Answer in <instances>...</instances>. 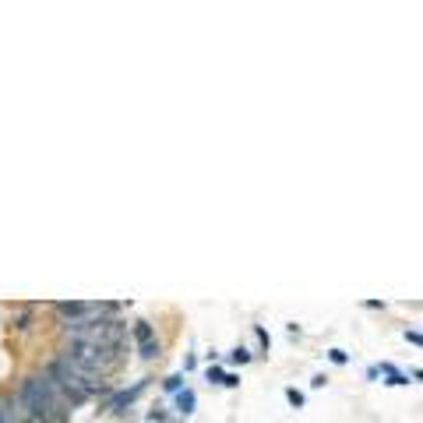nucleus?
<instances>
[{"instance_id": "4", "label": "nucleus", "mask_w": 423, "mask_h": 423, "mask_svg": "<svg viewBox=\"0 0 423 423\" xmlns=\"http://www.w3.org/2000/svg\"><path fill=\"white\" fill-rule=\"evenodd\" d=\"M75 363H82L85 370L99 374V378H109L120 363H123V349H103V346H89V342H71L64 349Z\"/></svg>"}, {"instance_id": "17", "label": "nucleus", "mask_w": 423, "mask_h": 423, "mask_svg": "<svg viewBox=\"0 0 423 423\" xmlns=\"http://www.w3.org/2000/svg\"><path fill=\"white\" fill-rule=\"evenodd\" d=\"M410 378H417V381L423 385V370H420V367H417V370H410Z\"/></svg>"}, {"instance_id": "2", "label": "nucleus", "mask_w": 423, "mask_h": 423, "mask_svg": "<svg viewBox=\"0 0 423 423\" xmlns=\"http://www.w3.org/2000/svg\"><path fill=\"white\" fill-rule=\"evenodd\" d=\"M60 388H64V395L71 399V402H85V399H92V395H99L106 392V378L99 374H92V370H85L82 363H75L67 353H60L53 363H50V370H46Z\"/></svg>"}, {"instance_id": "15", "label": "nucleus", "mask_w": 423, "mask_h": 423, "mask_svg": "<svg viewBox=\"0 0 423 423\" xmlns=\"http://www.w3.org/2000/svg\"><path fill=\"white\" fill-rule=\"evenodd\" d=\"M180 385H184V378L177 374V378H170V381H166V392H180Z\"/></svg>"}, {"instance_id": "16", "label": "nucleus", "mask_w": 423, "mask_h": 423, "mask_svg": "<svg viewBox=\"0 0 423 423\" xmlns=\"http://www.w3.org/2000/svg\"><path fill=\"white\" fill-rule=\"evenodd\" d=\"M363 307H367V311H385V300H367Z\"/></svg>"}, {"instance_id": "6", "label": "nucleus", "mask_w": 423, "mask_h": 423, "mask_svg": "<svg viewBox=\"0 0 423 423\" xmlns=\"http://www.w3.org/2000/svg\"><path fill=\"white\" fill-rule=\"evenodd\" d=\"M378 370L385 374V381H381V385H388V388H402V385H410V374H406V370H399L395 363H381Z\"/></svg>"}, {"instance_id": "5", "label": "nucleus", "mask_w": 423, "mask_h": 423, "mask_svg": "<svg viewBox=\"0 0 423 423\" xmlns=\"http://www.w3.org/2000/svg\"><path fill=\"white\" fill-rule=\"evenodd\" d=\"M134 342H138V353H141L145 360H155V356H159V339H155V331H152L148 321H138V324H134Z\"/></svg>"}, {"instance_id": "7", "label": "nucleus", "mask_w": 423, "mask_h": 423, "mask_svg": "<svg viewBox=\"0 0 423 423\" xmlns=\"http://www.w3.org/2000/svg\"><path fill=\"white\" fill-rule=\"evenodd\" d=\"M141 392H145V381H138V385H134L131 392H120V395H116V399L109 402V410H123V406H131V402H134V399H138Z\"/></svg>"}, {"instance_id": "3", "label": "nucleus", "mask_w": 423, "mask_h": 423, "mask_svg": "<svg viewBox=\"0 0 423 423\" xmlns=\"http://www.w3.org/2000/svg\"><path fill=\"white\" fill-rule=\"evenodd\" d=\"M64 335L71 342H89V346H103V349H123L127 324L113 314L85 317V321H64Z\"/></svg>"}, {"instance_id": "8", "label": "nucleus", "mask_w": 423, "mask_h": 423, "mask_svg": "<svg viewBox=\"0 0 423 423\" xmlns=\"http://www.w3.org/2000/svg\"><path fill=\"white\" fill-rule=\"evenodd\" d=\"M177 410H180L184 417H187V413L194 410V392H191V388H184V392L177 395Z\"/></svg>"}, {"instance_id": "10", "label": "nucleus", "mask_w": 423, "mask_h": 423, "mask_svg": "<svg viewBox=\"0 0 423 423\" xmlns=\"http://www.w3.org/2000/svg\"><path fill=\"white\" fill-rule=\"evenodd\" d=\"M328 360L331 363H349V353L346 349H328Z\"/></svg>"}, {"instance_id": "18", "label": "nucleus", "mask_w": 423, "mask_h": 423, "mask_svg": "<svg viewBox=\"0 0 423 423\" xmlns=\"http://www.w3.org/2000/svg\"><path fill=\"white\" fill-rule=\"evenodd\" d=\"M0 423H4V413H0Z\"/></svg>"}, {"instance_id": "1", "label": "nucleus", "mask_w": 423, "mask_h": 423, "mask_svg": "<svg viewBox=\"0 0 423 423\" xmlns=\"http://www.w3.org/2000/svg\"><path fill=\"white\" fill-rule=\"evenodd\" d=\"M18 402L25 406V413L32 420H43V423H64L67 420V395L64 388L50 378V374H39V378H28L18 392Z\"/></svg>"}, {"instance_id": "9", "label": "nucleus", "mask_w": 423, "mask_h": 423, "mask_svg": "<svg viewBox=\"0 0 423 423\" xmlns=\"http://www.w3.org/2000/svg\"><path fill=\"white\" fill-rule=\"evenodd\" d=\"M229 360H233V363H247V360H251V349H243V346H236V349L229 353Z\"/></svg>"}, {"instance_id": "11", "label": "nucleus", "mask_w": 423, "mask_h": 423, "mask_svg": "<svg viewBox=\"0 0 423 423\" xmlns=\"http://www.w3.org/2000/svg\"><path fill=\"white\" fill-rule=\"evenodd\" d=\"M286 399H290V406H304V392H297V388H286Z\"/></svg>"}, {"instance_id": "13", "label": "nucleus", "mask_w": 423, "mask_h": 423, "mask_svg": "<svg viewBox=\"0 0 423 423\" xmlns=\"http://www.w3.org/2000/svg\"><path fill=\"white\" fill-rule=\"evenodd\" d=\"M254 335H258V342H261V346H265V349H268V346H272V339H268V331H265V328H261V324H254Z\"/></svg>"}, {"instance_id": "14", "label": "nucleus", "mask_w": 423, "mask_h": 423, "mask_svg": "<svg viewBox=\"0 0 423 423\" xmlns=\"http://www.w3.org/2000/svg\"><path fill=\"white\" fill-rule=\"evenodd\" d=\"M406 339H410L413 346H420V349H423V331H413V328H406Z\"/></svg>"}, {"instance_id": "12", "label": "nucleus", "mask_w": 423, "mask_h": 423, "mask_svg": "<svg viewBox=\"0 0 423 423\" xmlns=\"http://www.w3.org/2000/svg\"><path fill=\"white\" fill-rule=\"evenodd\" d=\"M209 381H215V385H226V374H222V367H209Z\"/></svg>"}]
</instances>
